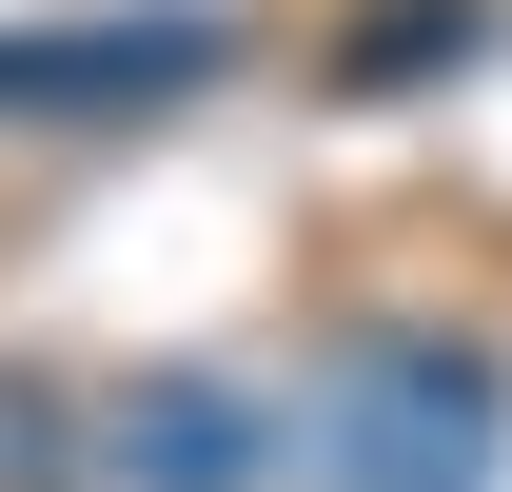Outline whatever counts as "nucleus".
<instances>
[{
  "label": "nucleus",
  "instance_id": "2",
  "mask_svg": "<svg viewBox=\"0 0 512 492\" xmlns=\"http://www.w3.org/2000/svg\"><path fill=\"white\" fill-rule=\"evenodd\" d=\"M276 433H296V414H256L237 374H158V394H119L99 473H119V492H256V473H276Z\"/></svg>",
  "mask_w": 512,
  "mask_h": 492
},
{
  "label": "nucleus",
  "instance_id": "1",
  "mask_svg": "<svg viewBox=\"0 0 512 492\" xmlns=\"http://www.w3.org/2000/svg\"><path fill=\"white\" fill-rule=\"evenodd\" d=\"M493 414L473 335H355L316 394V492H493Z\"/></svg>",
  "mask_w": 512,
  "mask_h": 492
}]
</instances>
